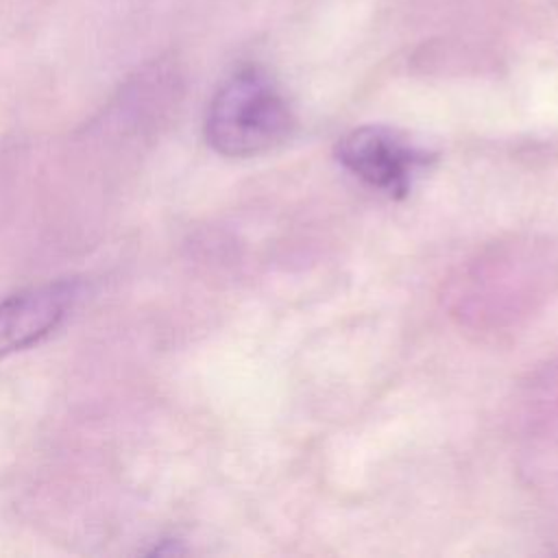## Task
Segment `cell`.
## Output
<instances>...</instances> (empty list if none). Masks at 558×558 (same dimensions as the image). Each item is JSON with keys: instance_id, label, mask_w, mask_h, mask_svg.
I'll use <instances>...</instances> for the list:
<instances>
[{"instance_id": "6da1fadb", "label": "cell", "mask_w": 558, "mask_h": 558, "mask_svg": "<svg viewBox=\"0 0 558 558\" xmlns=\"http://www.w3.org/2000/svg\"><path fill=\"white\" fill-rule=\"evenodd\" d=\"M292 124V111L275 81L257 68H242L211 96L205 140L225 157H253L286 142Z\"/></svg>"}, {"instance_id": "7a4b0ae2", "label": "cell", "mask_w": 558, "mask_h": 558, "mask_svg": "<svg viewBox=\"0 0 558 558\" xmlns=\"http://www.w3.org/2000/svg\"><path fill=\"white\" fill-rule=\"evenodd\" d=\"M336 157L357 179L390 196H403L427 161L423 150L386 126L353 129L338 142Z\"/></svg>"}, {"instance_id": "3957f363", "label": "cell", "mask_w": 558, "mask_h": 558, "mask_svg": "<svg viewBox=\"0 0 558 558\" xmlns=\"http://www.w3.org/2000/svg\"><path fill=\"white\" fill-rule=\"evenodd\" d=\"M81 283L46 281L0 299V360L48 338L74 310Z\"/></svg>"}]
</instances>
